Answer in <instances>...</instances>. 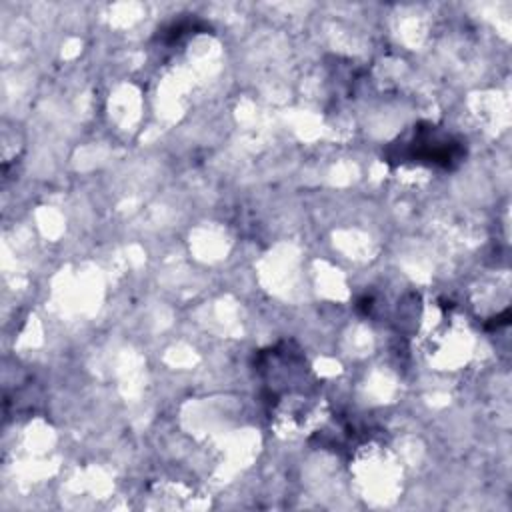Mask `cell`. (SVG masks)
I'll return each mask as SVG.
<instances>
[{"label":"cell","instance_id":"1","mask_svg":"<svg viewBox=\"0 0 512 512\" xmlns=\"http://www.w3.org/2000/svg\"><path fill=\"white\" fill-rule=\"evenodd\" d=\"M464 142L448 132H442L430 122L414 126V134L400 142V152H386V158H398V162H418L440 168H454L464 160Z\"/></svg>","mask_w":512,"mask_h":512}]
</instances>
